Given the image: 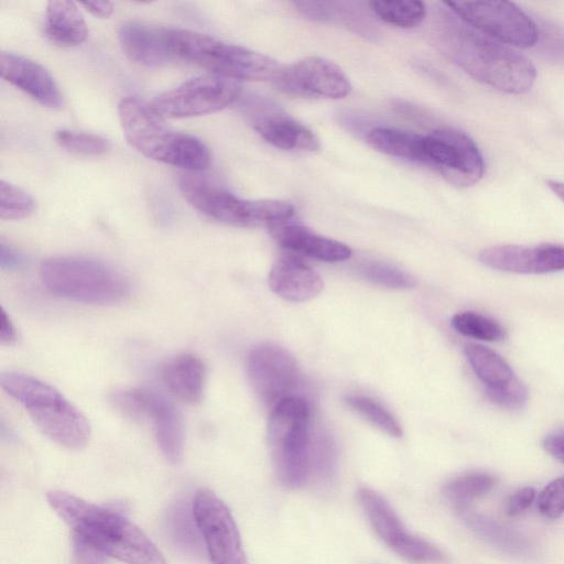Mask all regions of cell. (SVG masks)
Segmentation results:
<instances>
[{
  "label": "cell",
  "mask_w": 564,
  "mask_h": 564,
  "mask_svg": "<svg viewBox=\"0 0 564 564\" xmlns=\"http://www.w3.org/2000/svg\"><path fill=\"white\" fill-rule=\"evenodd\" d=\"M0 73L4 80L40 105L51 109L63 106V96L54 77L37 62L12 52H1Z\"/></svg>",
  "instance_id": "cell-20"
},
{
  "label": "cell",
  "mask_w": 564,
  "mask_h": 564,
  "mask_svg": "<svg viewBox=\"0 0 564 564\" xmlns=\"http://www.w3.org/2000/svg\"><path fill=\"white\" fill-rule=\"evenodd\" d=\"M270 231L284 249L318 261L339 262L351 256L350 248L345 243L319 236L299 224L288 221Z\"/></svg>",
  "instance_id": "cell-23"
},
{
  "label": "cell",
  "mask_w": 564,
  "mask_h": 564,
  "mask_svg": "<svg viewBox=\"0 0 564 564\" xmlns=\"http://www.w3.org/2000/svg\"><path fill=\"white\" fill-rule=\"evenodd\" d=\"M310 402L302 395L283 400L270 411L268 444L274 473L286 488L310 480L313 430Z\"/></svg>",
  "instance_id": "cell-5"
},
{
  "label": "cell",
  "mask_w": 564,
  "mask_h": 564,
  "mask_svg": "<svg viewBox=\"0 0 564 564\" xmlns=\"http://www.w3.org/2000/svg\"><path fill=\"white\" fill-rule=\"evenodd\" d=\"M455 511L466 527L496 549L517 556L531 554L530 541L518 531L471 510L468 506L457 508Z\"/></svg>",
  "instance_id": "cell-25"
},
{
  "label": "cell",
  "mask_w": 564,
  "mask_h": 564,
  "mask_svg": "<svg viewBox=\"0 0 564 564\" xmlns=\"http://www.w3.org/2000/svg\"><path fill=\"white\" fill-rule=\"evenodd\" d=\"M23 263L22 256L7 245L4 241L0 243V264L2 269H14L21 267Z\"/></svg>",
  "instance_id": "cell-39"
},
{
  "label": "cell",
  "mask_w": 564,
  "mask_h": 564,
  "mask_svg": "<svg viewBox=\"0 0 564 564\" xmlns=\"http://www.w3.org/2000/svg\"><path fill=\"white\" fill-rule=\"evenodd\" d=\"M366 142L387 155L422 163L423 135L394 128L378 127L367 133Z\"/></svg>",
  "instance_id": "cell-27"
},
{
  "label": "cell",
  "mask_w": 564,
  "mask_h": 564,
  "mask_svg": "<svg viewBox=\"0 0 564 564\" xmlns=\"http://www.w3.org/2000/svg\"><path fill=\"white\" fill-rule=\"evenodd\" d=\"M17 332L10 316L3 311L2 312V324L0 330V341L2 345H12L15 343Z\"/></svg>",
  "instance_id": "cell-42"
},
{
  "label": "cell",
  "mask_w": 564,
  "mask_h": 564,
  "mask_svg": "<svg viewBox=\"0 0 564 564\" xmlns=\"http://www.w3.org/2000/svg\"><path fill=\"white\" fill-rule=\"evenodd\" d=\"M178 187L188 204L203 215L236 227H267L290 221L295 209L280 199L247 200L195 175L184 174Z\"/></svg>",
  "instance_id": "cell-8"
},
{
  "label": "cell",
  "mask_w": 564,
  "mask_h": 564,
  "mask_svg": "<svg viewBox=\"0 0 564 564\" xmlns=\"http://www.w3.org/2000/svg\"><path fill=\"white\" fill-rule=\"evenodd\" d=\"M369 6L382 21L404 29L421 24L426 15V8L422 1L373 0Z\"/></svg>",
  "instance_id": "cell-30"
},
{
  "label": "cell",
  "mask_w": 564,
  "mask_h": 564,
  "mask_svg": "<svg viewBox=\"0 0 564 564\" xmlns=\"http://www.w3.org/2000/svg\"><path fill=\"white\" fill-rule=\"evenodd\" d=\"M269 285L280 297L305 302L317 296L324 286L321 275L293 254L281 256L269 274Z\"/></svg>",
  "instance_id": "cell-22"
},
{
  "label": "cell",
  "mask_w": 564,
  "mask_h": 564,
  "mask_svg": "<svg viewBox=\"0 0 564 564\" xmlns=\"http://www.w3.org/2000/svg\"><path fill=\"white\" fill-rule=\"evenodd\" d=\"M175 58L196 64L208 73L235 80L273 83L284 66L272 57L243 46L225 43L213 36L184 29H169Z\"/></svg>",
  "instance_id": "cell-6"
},
{
  "label": "cell",
  "mask_w": 564,
  "mask_h": 564,
  "mask_svg": "<svg viewBox=\"0 0 564 564\" xmlns=\"http://www.w3.org/2000/svg\"><path fill=\"white\" fill-rule=\"evenodd\" d=\"M73 564H106L107 556L87 542L72 536Z\"/></svg>",
  "instance_id": "cell-37"
},
{
  "label": "cell",
  "mask_w": 564,
  "mask_h": 564,
  "mask_svg": "<svg viewBox=\"0 0 564 564\" xmlns=\"http://www.w3.org/2000/svg\"><path fill=\"white\" fill-rule=\"evenodd\" d=\"M452 326L463 336L485 341H500L506 336L498 322L475 312L457 313L452 318Z\"/></svg>",
  "instance_id": "cell-31"
},
{
  "label": "cell",
  "mask_w": 564,
  "mask_h": 564,
  "mask_svg": "<svg viewBox=\"0 0 564 564\" xmlns=\"http://www.w3.org/2000/svg\"><path fill=\"white\" fill-rule=\"evenodd\" d=\"M110 402L129 419H150L165 458L173 464L182 459L184 425L180 412L169 400L149 389H128L113 392Z\"/></svg>",
  "instance_id": "cell-13"
},
{
  "label": "cell",
  "mask_w": 564,
  "mask_h": 564,
  "mask_svg": "<svg viewBox=\"0 0 564 564\" xmlns=\"http://www.w3.org/2000/svg\"><path fill=\"white\" fill-rule=\"evenodd\" d=\"M478 258L485 265L506 272L539 274L564 270V246L558 245H498L481 250Z\"/></svg>",
  "instance_id": "cell-19"
},
{
  "label": "cell",
  "mask_w": 564,
  "mask_h": 564,
  "mask_svg": "<svg viewBox=\"0 0 564 564\" xmlns=\"http://www.w3.org/2000/svg\"><path fill=\"white\" fill-rule=\"evenodd\" d=\"M118 40L126 56L147 67H163L175 58L169 39V29L129 21L118 31Z\"/></svg>",
  "instance_id": "cell-21"
},
{
  "label": "cell",
  "mask_w": 564,
  "mask_h": 564,
  "mask_svg": "<svg viewBox=\"0 0 564 564\" xmlns=\"http://www.w3.org/2000/svg\"><path fill=\"white\" fill-rule=\"evenodd\" d=\"M538 507L540 512L549 518L556 519L564 513V476L546 485L539 495Z\"/></svg>",
  "instance_id": "cell-36"
},
{
  "label": "cell",
  "mask_w": 564,
  "mask_h": 564,
  "mask_svg": "<svg viewBox=\"0 0 564 564\" xmlns=\"http://www.w3.org/2000/svg\"><path fill=\"white\" fill-rule=\"evenodd\" d=\"M546 185L561 200L564 202V182L547 180Z\"/></svg>",
  "instance_id": "cell-43"
},
{
  "label": "cell",
  "mask_w": 564,
  "mask_h": 564,
  "mask_svg": "<svg viewBox=\"0 0 564 564\" xmlns=\"http://www.w3.org/2000/svg\"><path fill=\"white\" fill-rule=\"evenodd\" d=\"M496 478L486 471H469L454 477L442 489L445 499L454 509L466 507L473 500L489 492Z\"/></svg>",
  "instance_id": "cell-29"
},
{
  "label": "cell",
  "mask_w": 564,
  "mask_h": 564,
  "mask_svg": "<svg viewBox=\"0 0 564 564\" xmlns=\"http://www.w3.org/2000/svg\"><path fill=\"white\" fill-rule=\"evenodd\" d=\"M347 405L359 413L380 431L392 437L402 436V427L391 412L372 398L365 395H348Z\"/></svg>",
  "instance_id": "cell-32"
},
{
  "label": "cell",
  "mask_w": 564,
  "mask_h": 564,
  "mask_svg": "<svg viewBox=\"0 0 564 564\" xmlns=\"http://www.w3.org/2000/svg\"><path fill=\"white\" fill-rule=\"evenodd\" d=\"M43 285L52 294L87 304H113L129 293L127 278L112 267L88 258L58 257L40 269Z\"/></svg>",
  "instance_id": "cell-7"
},
{
  "label": "cell",
  "mask_w": 564,
  "mask_h": 564,
  "mask_svg": "<svg viewBox=\"0 0 564 564\" xmlns=\"http://www.w3.org/2000/svg\"><path fill=\"white\" fill-rule=\"evenodd\" d=\"M250 383L270 411L283 400L297 397L302 373L294 357L274 344L254 347L247 359Z\"/></svg>",
  "instance_id": "cell-15"
},
{
  "label": "cell",
  "mask_w": 564,
  "mask_h": 564,
  "mask_svg": "<svg viewBox=\"0 0 564 564\" xmlns=\"http://www.w3.org/2000/svg\"><path fill=\"white\" fill-rule=\"evenodd\" d=\"M465 355L494 403L509 410H518L525 404V387L500 355L473 343L465 345Z\"/></svg>",
  "instance_id": "cell-17"
},
{
  "label": "cell",
  "mask_w": 564,
  "mask_h": 564,
  "mask_svg": "<svg viewBox=\"0 0 564 564\" xmlns=\"http://www.w3.org/2000/svg\"><path fill=\"white\" fill-rule=\"evenodd\" d=\"M422 163L459 187L476 184L485 173L484 158L474 140L449 127L423 135Z\"/></svg>",
  "instance_id": "cell-12"
},
{
  "label": "cell",
  "mask_w": 564,
  "mask_h": 564,
  "mask_svg": "<svg viewBox=\"0 0 564 564\" xmlns=\"http://www.w3.org/2000/svg\"><path fill=\"white\" fill-rule=\"evenodd\" d=\"M35 209V200L21 187L0 181V217L3 220H18L30 216Z\"/></svg>",
  "instance_id": "cell-33"
},
{
  "label": "cell",
  "mask_w": 564,
  "mask_h": 564,
  "mask_svg": "<svg viewBox=\"0 0 564 564\" xmlns=\"http://www.w3.org/2000/svg\"><path fill=\"white\" fill-rule=\"evenodd\" d=\"M462 21L510 47L528 48L539 40L534 21L509 1H446Z\"/></svg>",
  "instance_id": "cell-10"
},
{
  "label": "cell",
  "mask_w": 564,
  "mask_h": 564,
  "mask_svg": "<svg viewBox=\"0 0 564 564\" xmlns=\"http://www.w3.org/2000/svg\"><path fill=\"white\" fill-rule=\"evenodd\" d=\"M249 108L251 126L273 147L306 152L319 149L316 134L275 105L260 100L252 102Z\"/></svg>",
  "instance_id": "cell-18"
},
{
  "label": "cell",
  "mask_w": 564,
  "mask_h": 564,
  "mask_svg": "<svg viewBox=\"0 0 564 564\" xmlns=\"http://www.w3.org/2000/svg\"><path fill=\"white\" fill-rule=\"evenodd\" d=\"M45 33L57 45L69 47L84 43L88 30L75 2L54 0L46 6Z\"/></svg>",
  "instance_id": "cell-26"
},
{
  "label": "cell",
  "mask_w": 564,
  "mask_h": 564,
  "mask_svg": "<svg viewBox=\"0 0 564 564\" xmlns=\"http://www.w3.org/2000/svg\"><path fill=\"white\" fill-rule=\"evenodd\" d=\"M47 502L73 535L126 564H167L150 538L121 512L52 490Z\"/></svg>",
  "instance_id": "cell-2"
},
{
  "label": "cell",
  "mask_w": 564,
  "mask_h": 564,
  "mask_svg": "<svg viewBox=\"0 0 564 564\" xmlns=\"http://www.w3.org/2000/svg\"><path fill=\"white\" fill-rule=\"evenodd\" d=\"M167 390L186 404L202 400L206 380L204 361L193 354H182L170 360L162 370Z\"/></svg>",
  "instance_id": "cell-24"
},
{
  "label": "cell",
  "mask_w": 564,
  "mask_h": 564,
  "mask_svg": "<svg viewBox=\"0 0 564 564\" xmlns=\"http://www.w3.org/2000/svg\"><path fill=\"white\" fill-rule=\"evenodd\" d=\"M119 121L128 143L148 159L187 171H203L210 152L198 138L175 131L141 98L128 96L118 104Z\"/></svg>",
  "instance_id": "cell-3"
},
{
  "label": "cell",
  "mask_w": 564,
  "mask_h": 564,
  "mask_svg": "<svg viewBox=\"0 0 564 564\" xmlns=\"http://www.w3.org/2000/svg\"><path fill=\"white\" fill-rule=\"evenodd\" d=\"M80 4L90 14L100 19H107L113 12V4L109 1H86Z\"/></svg>",
  "instance_id": "cell-41"
},
{
  "label": "cell",
  "mask_w": 564,
  "mask_h": 564,
  "mask_svg": "<svg viewBox=\"0 0 564 564\" xmlns=\"http://www.w3.org/2000/svg\"><path fill=\"white\" fill-rule=\"evenodd\" d=\"M357 499L376 535L398 556L413 564H441L445 553L430 541L411 533L389 501L376 490L361 487Z\"/></svg>",
  "instance_id": "cell-11"
},
{
  "label": "cell",
  "mask_w": 564,
  "mask_h": 564,
  "mask_svg": "<svg viewBox=\"0 0 564 564\" xmlns=\"http://www.w3.org/2000/svg\"><path fill=\"white\" fill-rule=\"evenodd\" d=\"M166 524L172 540L180 549L191 555H202L205 547L192 506L189 508L182 501L174 503L167 511Z\"/></svg>",
  "instance_id": "cell-28"
},
{
  "label": "cell",
  "mask_w": 564,
  "mask_h": 564,
  "mask_svg": "<svg viewBox=\"0 0 564 564\" xmlns=\"http://www.w3.org/2000/svg\"><path fill=\"white\" fill-rule=\"evenodd\" d=\"M543 447L551 456L564 463V433L547 435L543 440Z\"/></svg>",
  "instance_id": "cell-40"
},
{
  "label": "cell",
  "mask_w": 564,
  "mask_h": 564,
  "mask_svg": "<svg viewBox=\"0 0 564 564\" xmlns=\"http://www.w3.org/2000/svg\"><path fill=\"white\" fill-rule=\"evenodd\" d=\"M535 499V490L532 487H524L513 492L506 502V513L509 517H517L523 513Z\"/></svg>",
  "instance_id": "cell-38"
},
{
  "label": "cell",
  "mask_w": 564,
  "mask_h": 564,
  "mask_svg": "<svg viewBox=\"0 0 564 564\" xmlns=\"http://www.w3.org/2000/svg\"><path fill=\"white\" fill-rule=\"evenodd\" d=\"M240 93V82L207 73L163 91L150 105L165 119L191 118L225 109Z\"/></svg>",
  "instance_id": "cell-9"
},
{
  "label": "cell",
  "mask_w": 564,
  "mask_h": 564,
  "mask_svg": "<svg viewBox=\"0 0 564 564\" xmlns=\"http://www.w3.org/2000/svg\"><path fill=\"white\" fill-rule=\"evenodd\" d=\"M54 138L62 148L78 155L99 156L110 149L108 140L94 133L62 129Z\"/></svg>",
  "instance_id": "cell-34"
},
{
  "label": "cell",
  "mask_w": 564,
  "mask_h": 564,
  "mask_svg": "<svg viewBox=\"0 0 564 564\" xmlns=\"http://www.w3.org/2000/svg\"><path fill=\"white\" fill-rule=\"evenodd\" d=\"M358 270L366 280L389 289H411L416 284L406 272L380 261H366Z\"/></svg>",
  "instance_id": "cell-35"
},
{
  "label": "cell",
  "mask_w": 564,
  "mask_h": 564,
  "mask_svg": "<svg viewBox=\"0 0 564 564\" xmlns=\"http://www.w3.org/2000/svg\"><path fill=\"white\" fill-rule=\"evenodd\" d=\"M434 37L449 61L497 90L521 95L535 82L536 70L528 57L468 25L452 11L438 17Z\"/></svg>",
  "instance_id": "cell-1"
},
{
  "label": "cell",
  "mask_w": 564,
  "mask_h": 564,
  "mask_svg": "<svg viewBox=\"0 0 564 564\" xmlns=\"http://www.w3.org/2000/svg\"><path fill=\"white\" fill-rule=\"evenodd\" d=\"M0 386L51 441L69 449L82 448L89 441L87 417L54 387L17 371L2 373Z\"/></svg>",
  "instance_id": "cell-4"
},
{
  "label": "cell",
  "mask_w": 564,
  "mask_h": 564,
  "mask_svg": "<svg viewBox=\"0 0 564 564\" xmlns=\"http://www.w3.org/2000/svg\"><path fill=\"white\" fill-rule=\"evenodd\" d=\"M193 512L212 564H249L235 519L213 491L196 492Z\"/></svg>",
  "instance_id": "cell-14"
},
{
  "label": "cell",
  "mask_w": 564,
  "mask_h": 564,
  "mask_svg": "<svg viewBox=\"0 0 564 564\" xmlns=\"http://www.w3.org/2000/svg\"><path fill=\"white\" fill-rule=\"evenodd\" d=\"M274 84L285 93L332 99L344 98L351 90L341 68L318 56L305 57L284 67Z\"/></svg>",
  "instance_id": "cell-16"
}]
</instances>
